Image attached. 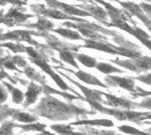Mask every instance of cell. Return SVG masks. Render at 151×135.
I'll return each mask as SVG.
<instances>
[{"instance_id":"6da1fadb","label":"cell","mask_w":151,"mask_h":135,"mask_svg":"<svg viewBox=\"0 0 151 135\" xmlns=\"http://www.w3.org/2000/svg\"><path fill=\"white\" fill-rule=\"evenodd\" d=\"M40 117L48 118L54 121H63L68 120L73 118H87L88 116H93L96 114V111H88L84 108H81L73 103H65L58 99L53 97L52 96H46L42 98L39 104L33 110Z\"/></svg>"},{"instance_id":"7a4b0ae2","label":"cell","mask_w":151,"mask_h":135,"mask_svg":"<svg viewBox=\"0 0 151 135\" xmlns=\"http://www.w3.org/2000/svg\"><path fill=\"white\" fill-rule=\"evenodd\" d=\"M84 42L85 44L81 45V47L94 49L112 55H120L130 58H136L142 56V51L140 50V47L135 44L132 46H116L110 43L108 40L95 41V40L85 39Z\"/></svg>"},{"instance_id":"3957f363","label":"cell","mask_w":151,"mask_h":135,"mask_svg":"<svg viewBox=\"0 0 151 135\" xmlns=\"http://www.w3.org/2000/svg\"><path fill=\"white\" fill-rule=\"evenodd\" d=\"M90 107L96 111H99L102 114L109 115L111 117H114L116 119L119 121H125L128 120L136 124H142V121H143L146 118V116L149 114V112H139V111H126V110H119V109H114V108H107L104 104L96 102L88 101L87 102Z\"/></svg>"},{"instance_id":"277c9868","label":"cell","mask_w":151,"mask_h":135,"mask_svg":"<svg viewBox=\"0 0 151 135\" xmlns=\"http://www.w3.org/2000/svg\"><path fill=\"white\" fill-rule=\"evenodd\" d=\"M65 26H68L69 27H73L78 29L81 34L87 37L89 40H95V41H104L108 40L106 36L104 34H109L113 37L117 36L119 33L114 31H110L108 29H105L96 24L89 23V22H77V23H72V22H65L64 23Z\"/></svg>"},{"instance_id":"5b68a950","label":"cell","mask_w":151,"mask_h":135,"mask_svg":"<svg viewBox=\"0 0 151 135\" xmlns=\"http://www.w3.org/2000/svg\"><path fill=\"white\" fill-rule=\"evenodd\" d=\"M26 51L29 54V56L32 57V61H33V63L34 64H35L36 65H38L39 67H41V69L44 72V73H46L47 74H49V76H50L51 77V79L57 83V85L60 88V89L62 90V91H71V92H73V94L75 95V96H77L78 97H80L81 98V101H86V99L83 97V96H81L77 91H75L73 88H72L71 87H69L62 79H61V77L60 76H58V74H57L52 69H51V67L47 64V62L44 60V57H42V56H41L40 54H38L35 50H33L32 48H27V50H26Z\"/></svg>"},{"instance_id":"8992f818","label":"cell","mask_w":151,"mask_h":135,"mask_svg":"<svg viewBox=\"0 0 151 135\" xmlns=\"http://www.w3.org/2000/svg\"><path fill=\"white\" fill-rule=\"evenodd\" d=\"M111 63L118 65L120 67H124L129 71H132L137 74L143 72H147L151 69V57L148 56H141L136 58H131L127 60L112 59Z\"/></svg>"},{"instance_id":"52a82bcc","label":"cell","mask_w":151,"mask_h":135,"mask_svg":"<svg viewBox=\"0 0 151 135\" xmlns=\"http://www.w3.org/2000/svg\"><path fill=\"white\" fill-rule=\"evenodd\" d=\"M109 27H117L118 28H120L126 32H128L134 37H136L143 45H145L150 50H151V39L150 36L142 29L140 27L134 26L132 27L127 21L123 19H115L111 20V22H108L106 24Z\"/></svg>"},{"instance_id":"ba28073f","label":"cell","mask_w":151,"mask_h":135,"mask_svg":"<svg viewBox=\"0 0 151 135\" xmlns=\"http://www.w3.org/2000/svg\"><path fill=\"white\" fill-rule=\"evenodd\" d=\"M104 96H105L106 100L104 101L103 104L107 105L111 108L119 109V110H126V111H134L135 109H139V103L133 102L130 99H127L124 96L119 97L113 96L111 94L104 93Z\"/></svg>"},{"instance_id":"9c48e42d","label":"cell","mask_w":151,"mask_h":135,"mask_svg":"<svg viewBox=\"0 0 151 135\" xmlns=\"http://www.w3.org/2000/svg\"><path fill=\"white\" fill-rule=\"evenodd\" d=\"M104 81L109 88H120L134 94L135 90L134 77H119L108 75L104 78Z\"/></svg>"},{"instance_id":"30bf717a","label":"cell","mask_w":151,"mask_h":135,"mask_svg":"<svg viewBox=\"0 0 151 135\" xmlns=\"http://www.w3.org/2000/svg\"><path fill=\"white\" fill-rule=\"evenodd\" d=\"M59 73H60L61 75H63L64 77H65L68 80H70L73 84H74L76 87H78V88L81 89V91L83 93L84 97H85V99H86L85 102L92 101V102H96V103H104V100L103 99L102 96L104 95V92H102V91H99V90H96V89L94 90V89L88 88H87V87H85V86L80 84L79 82L73 80L71 79L68 75H66V74H65V73H61V72H59Z\"/></svg>"},{"instance_id":"8fae6325","label":"cell","mask_w":151,"mask_h":135,"mask_svg":"<svg viewBox=\"0 0 151 135\" xmlns=\"http://www.w3.org/2000/svg\"><path fill=\"white\" fill-rule=\"evenodd\" d=\"M93 1H95L96 3H99V4H101L102 5L104 6V9L107 11L111 20L123 19V20H126L127 22L130 21L134 26H135V22L134 20H132L130 13H128L126 10L123 11V10L118 9V8L114 7L113 5H111V4H109V3H107V2H105L104 0H93Z\"/></svg>"},{"instance_id":"7c38bea8","label":"cell","mask_w":151,"mask_h":135,"mask_svg":"<svg viewBox=\"0 0 151 135\" xmlns=\"http://www.w3.org/2000/svg\"><path fill=\"white\" fill-rule=\"evenodd\" d=\"M115 1L120 4L125 8V10L128 13H130V15L136 16L139 19H141L148 28L151 27V20L145 15V13L143 12V11L142 10L139 4H136L133 2H122L119 0H115Z\"/></svg>"},{"instance_id":"4fadbf2b","label":"cell","mask_w":151,"mask_h":135,"mask_svg":"<svg viewBox=\"0 0 151 135\" xmlns=\"http://www.w3.org/2000/svg\"><path fill=\"white\" fill-rule=\"evenodd\" d=\"M81 7L82 10L88 12L91 17L96 19L100 22H102L105 25L108 23L109 15H108L107 11H105V9L102 8L101 6L97 5V4H83Z\"/></svg>"},{"instance_id":"5bb4252c","label":"cell","mask_w":151,"mask_h":135,"mask_svg":"<svg viewBox=\"0 0 151 135\" xmlns=\"http://www.w3.org/2000/svg\"><path fill=\"white\" fill-rule=\"evenodd\" d=\"M64 70L69 72V73H73L81 81L84 82V83H87V84H90V85H94V86H98V87H101V88H109V87L106 85V84H104L102 83V81L97 79L96 76H93L92 74L90 73H88L84 71H81V70H79L77 72H73L68 68H63Z\"/></svg>"},{"instance_id":"9a60e30c","label":"cell","mask_w":151,"mask_h":135,"mask_svg":"<svg viewBox=\"0 0 151 135\" xmlns=\"http://www.w3.org/2000/svg\"><path fill=\"white\" fill-rule=\"evenodd\" d=\"M42 93V86H38L35 83H34L33 81L30 82L27 85V89L25 94L26 101H25L23 106L25 108H27L29 105L34 104L37 101L39 95Z\"/></svg>"},{"instance_id":"2e32d148","label":"cell","mask_w":151,"mask_h":135,"mask_svg":"<svg viewBox=\"0 0 151 135\" xmlns=\"http://www.w3.org/2000/svg\"><path fill=\"white\" fill-rule=\"evenodd\" d=\"M71 126H105L112 127L114 123L110 119H79L70 124Z\"/></svg>"},{"instance_id":"e0dca14e","label":"cell","mask_w":151,"mask_h":135,"mask_svg":"<svg viewBox=\"0 0 151 135\" xmlns=\"http://www.w3.org/2000/svg\"><path fill=\"white\" fill-rule=\"evenodd\" d=\"M42 93H44L46 96H52V95H58V96H63L65 99H66L69 103H72L73 101L74 100H81L80 97H78L77 96L75 95H71L67 92H65V91H58V90H56L50 87H49L47 84L45 85H42Z\"/></svg>"},{"instance_id":"ac0fdd59","label":"cell","mask_w":151,"mask_h":135,"mask_svg":"<svg viewBox=\"0 0 151 135\" xmlns=\"http://www.w3.org/2000/svg\"><path fill=\"white\" fill-rule=\"evenodd\" d=\"M50 129L58 133L59 135H88L81 132H74L72 126L69 125H53Z\"/></svg>"},{"instance_id":"d6986e66","label":"cell","mask_w":151,"mask_h":135,"mask_svg":"<svg viewBox=\"0 0 151 135\" xmlns=\"http://www.w3.org/2000/svg\"><path fill=\"white\" fill-rule=\"evenodd\" d=\"M57 4L61 10H63L65 11V14L67 13V14H72V15L82 16V17L90 16V14L88 12H87L86 11H84L82 9H79L78 7L69 5V4H61V3H57Z\"/></svg>"},{"instance_id":"ffe728a7","label":"cell","mask_w":151,"mask_h":135,"mask_svg":"<svg viewBox=\"0 0 151 135\" xmlns=\"http://www.w3.org/2000/svg\"><path fill=\"white\" fill-rule=\"evenodd\" d=\"M12 118H13V120H18L21 123H26V124L35 123L38 120L37 117L33 116L29 113H26V112H22L20 111H17V110H15V111L12 115Z\"/></svg>"},{"instance_id":"44dd1931","label":"cell","mask_w":151,"mask_h":135,"mask_svg":"<svg viewBox=\"0 0 151 135\" xmlns=\"http://www.w3.org/2000/svg\"><path fill=\"white\" fill-rule=\"evenodd\" d=\"M96 68L99 72H101L102 73H104V74H107V75H110V74H112V73H125L123 70H120L118 67H115V66L111 65V64L104 63V62L97 63Z\"/></svg>"},{"instance_id":"7402d4cb","label":"cell","mask_w":151,"mask_h":135,"mask_svg":"<svg viewBox=\"0 0 151 135\" xmlns=\"http://www.w3.org/2000/svg\"><path fill=\"white\" fill-rule=\"evenodd\" d=\"M3 85L9 90V92L12 94V102L15 103V104H19V103H21L22 102H23V100H24V94L20 91V90H19L18 88H13L12 85H10L9 83H7V82H4V81H3Z\"/></svg>"},{"instance_id":"603a6c76","label":"cell","mask_w":151,"mask_h":135,"mask_svg":"<svg viewBox=\"0 0 151 135\" xmlns=\"http://www.w3.org/2000/svg\"><path fill=\"white\" fill-rule=\"evenodd\" d=\"M54 32L59 34L60 35H62L63 37L67 38V39H71V40H82V41L85 40L78 32L73 31V30L68 29V28H58V29H55Z\"/></svg>"},{"instance_id":"cb8c5ba5","label":"cell","mask_w":151,"mask_h":135,"mask_svg":"<svg viewBox=\"0 0 151 135\" xmlns=\"http://www.w3.org/2000/svg\"><path fill=\"white\" fill-rule=\"evenodd\" d=\"M15 128H20L24 132H43L45 131L46 125L40 123H31L27 125H15Z\"/></svg>"},{"instance_id":"d4e9b609","label":"cell","mask_w":151,"mask_h":135,"mask_svg":"<svg viewBox=\"0 0 151 135\" xmlns=\"http://www.w3.org/2000/svg\"><path fill=\"white\" fill-rule=\"evenodd\" d=\"M80 132L88 135H117L114 131H105V130H96L89 126H82L79 127Z\"/></svg>"},{"instance_id":"484cf974","label":"cell","mask_w":151,"mask_h":135,"mask_svg":"<svg viewBox=\"0 0 151 135\" xmlns=\"http://www.w3.org/2000/svg\"><path fill=\"white\" fill-rule=\"evenodd\" d=\"M25 73L26 75L31 79L32 80H35L36 82H39L41 83V85H45L46 84V79L44 76L41 75L38 72H36L34 68L32 67H29V66H27L25 68Z\"/></svg>"},{"instance_id":"4316f807","label":"cell","mask_w":151,"mask_h":135,"mask_svg":"<svg viewBox=\"0 0 151 135\" xmlns=\"http://www.w3.org/2000/svg\"><path fill=\"white\" fill-rule=\"evenodd\" d=\"M74 57L77 58L79 62H81L86 67H89V68L96 67L97 61L95 57L87 56L85 54H74Z\"/></svg>"},{"instance_id":"83f0119b","label":"cell","mask_w":151,"mask_h":135,"mask_svg":"<svg viewBox=\"0 0 151 135\" xmlns=\"http://www.w3.org/2000/svg\"><path fill=\"white\" fill-rule=\"evenodd\" d=\"M59 57L64 62H65V63L73 65V67L79 69V66H78L77 63L75 62V59H74L75 57H74L73 52L69 51V50H59Z\"/></svg>"},{"instance_id":"f1b7e54d","label":"cell","mask_w":151,"mask_h":135,"mask_svg":"<svg viewBox=\"0 0 151 135\" xmlns=\"http://www.w3.org/2000/svg\"><path fill=\"white\" fill-rule=\"evenodd\" d=\"M118 130H119V131H120L121 133H125V134H127L151 135V134H150V133H147V132H144V131L138 130V129H137V128H135V127L129 126H127V125L118 126Z\"/></svg>"},{"instance_id":"f546056e","label":"cell","mask_w":151,"mask_h":135,"mask_svg":"<svg viewBox=\"0 0 151 135\" xmlns=\"http://www.w3.org/2000/svg\"><path fill=\"white\" fill-rule=\"evenodd\" d=\"M15 125L12 121H5L1 128H0V135H18L12 133V129L15 128Z\"/></svg>"},{"instance_id":"4dcf8cb0","label":"cell","mask_w":151,"mask_h":135,"mask_svg":"<svg viewBox=\"0 0 151 135\" xmlns=\"http://www.w3.org/2000/svg\"><path fill=\"white\" fill-rule=\"evenodd\" d=\"M15 110L9 108L7 105H0V122L4 120L8 117H12Z\"/></svg>"},{"instance_id":"1f68e13d","label":"cell","mask_w":151,"mask_h":135,"mask_svg":"<svg viewBox=\"0 0 151 135\" xmlns=\"http://www.w3.org/2000/svg\"><path fill=\"white\" fill-rule=\"evenodd\" d=\"M135 90L136 91L134 94H131L133 99H135L138 97H150L151 96V91L144 90L141 87H138V86L135 87Z\"/></svg>"},{"instance_id":"d6a6232c","label":"cell","mask_w":151,"mask_h":135,"mask_svg":"<svg viewBox=\"0 0 151 135\" xmlns=\"http://www.w3.org/2000/svg\"><path fill=\"white\" fill-rule=\"evenodd\" d=\"M134 80H136L138 81H141V82H142L144 84H147V85L151 86V73H146V74H142V75H140V76H137V77H134Z\"/></svg>"},{"instance_id":"836d02e7","label":"cell","mask_w":151,"mask_h":135,"mask_svg":"<svg viewBox=\"0 0 151 135\" xmlns=\"http://www.w3.org/2000/svg\"><path fill=\"white\" fill-rule=\"evenodd\" d=\"M140 7L142 8V10L143 11V12L145 13V15L151 20V4L150 3H141Z\"/></svg>"},{"instance_id":"e575fe53","label":"cell","mask_w":151,"mask_h":135,"mask_svg":"<svg viewBox=\"0 0 151 135\" xmlns=\"http://www.w3.org/2000/svg\"><path fill=\"white\" fill-rule=\"evenodd\" d=\"M139 109H146V110L151 111V97L144 98L139 103Z\"/></svg>"},{"instance_id":"d590c367","label":"cell","mask_w":151,"mask_h":135,"mask_svg":"<svg viewBox=\"0 0 151 135\" xmlns=\"http://www.w3.org/2000/svg\"><path fill=\"white\" fill-rule=\"evenodd\" d=\"M4 86L3 84H0V103H4L7 100L8 93L6 91Z\"/></svg>"},{"instance_id":"8d00e7d4","label":"cell","mask_w":151,"mask_h":135,"mask_svg":"<svg viewBox=\"0 0 151 135\" xmlns=\"http://www.w3.org/2000/svg\"><path fill=\"white\" fill-rule=\"evenodd\" d=\"M12 59H13L14 65H17L18 66L23 67V66H26V65H27L26 62H25V60H24V58L21 57H15Z\"/></svg>"},{"instance_id":"74e56055","label":"cell","mask_w":151,"mask_h":135,"mask_svg":"<svg viewBox=\"0 0 151 135\" xmlns=\"http://www.w3.org/2000/svg\"><path fill=\"white\" fill-rule=\"evenodd\" d=\"M4 78H7V79H8L9 80H11L13 84H16V83H17L15 80H13L12 79H11V78L9 77V75H8L6 73H4V70H3V69H1V68H0V80H2V79H4Z\"/></svg>"},{"instance_id":"f35d334b","label":"cell","mask_w":151,"mask_h":135,"mask_svg":"<svg viewBox=\"0 0 151 135\" xmlns=\"http://www.w3.org/2000/svg\"><path fill=\"white\" fill-rule=\"evenodd\" d=\"M36 135H59V134H51V133H50V132L43 131V132H42V133H40V134H36Z\"/></svg>"},{"instance_id":"ab89813d","label":"cell","mask_w":151,"mask_h":135,"mask_svg":"<svg viewBox=\"0 0 151 135\" xmlns=\"http://www.w3.org/2000/svg\"><path fill=\"white\" fill-rule=\"evenodd\" d=\"M146 119H150L151 120V111L149 112V114L146 116V118H145V119H144V120H146Z\"/></svg>"},{"instance_id":"60d3db41","label":"cell","mask_w":151,"mask_h":135,"mask_svg":"<svg viewBox=\"0 0 151 135\" xmlns=\"http://www.w3.org/2000/svg\"><path fill=\"white\" fill-rule=\"evenodd\" d=\"M77 1H81V2H88V3H91V4H93V0H77Z\"/></svg>"},{"instance_id":"b9f144b4","label":"cell","mask_w":151,"mask_h":135,"mask_svg":"<svg viewBox=\"0 0 151 135\" xmlns=\"http://www.w3.org/2000/svg\"><path fill=\"white\" fill-rule=\"evenodd\" d=\"M144 1H146V2H148V3L151 4V0H144Z\"/></svg>"},{"instance_id":"7bdbcfd3","label":"cell","mask_w":151,"mask_h":135,"mask_svg":"<svg viewBox=\"0 0 151 135\" xmlns=\"http://www.w3.org/2000/svg\"><path fill=\"white\" fill-rule=\"evenodd\" d=\"M2 53H3V50L0 49V57H1V55H2Z\"/></svg>"},{"instance_id":"ee69618b","label":"cell","mask_w":151,"mask_h":135,"mask_svg":"<svg viewBox=\"0 0 151 135\" xmlns=\"http://www.w3.org/2000/svg\"><path fill=\"white\" fill-rule=\"evenodd\" d=\"M148 29H149V30H150V32H151V27H150V28H148Z\"/></svg>"}]
</instances>
